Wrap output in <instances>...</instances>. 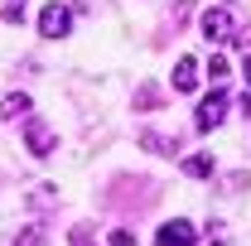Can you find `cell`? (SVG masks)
Here are the masks:
<instances>
[{
	"label": "cell",
	"instance_id": "6da1fadb",
	"mask_svg": "<svg viewBox=\"0 0 251 246\" xmlns=\"http://www.w3.org/2000/svg\"><path fill=\"white\" fill-rule=\"evenodd\" d=\"M25 145H29L34 159H49V154L58 150V135H53L49 125L39 121V116H25Z\"/></svg>",
	"mask_w": 251,
	"mask_h": 246
},
{
	"label": "cell",
	"instance_id": "7a4b0ae2",
	"mask_svg": "<svg viewBox=\"0 0 251 246\" xmlns=\"http://www.w3.org/2000/svg\"><path fill=\"white\" fill-rule=\"evenodd\" d=\"M68 29H73V10H68V5L53 0V5L39 10V34H44V39H68Z\"/></svg>",
	"mask_w": 251,
	"mask_h": 246
},
{
	"label": "cell",
	"instance_id": "3957f363",
	"mask_svg": "<svg viewBox=\"0 0 251 246\" xmlns=\"http://www.w3.org/2000/svg\"><path fill=\"white\" fill-rule=\"evenodd\" d=\"M222 116H227V92H213V97H203V106H198L193 125H198V130H218Z\"/></svg>",
	"mask_w": 251,
	"mask_h": 246
},
{
	"label": "cell",
	"instance_id": "277c9868",
	"mask_svg": "<svg viewBox=\"0 0 251 246\" xmlns=\"http://www.w3.org/2000/svg\"><path fill=\"white\" fill-rule=\"evenodd\" d=\"M232 29H237V25H232L227 10H203V39H208V44H227Z\"/></svg>",
	"mask_w": 251,
	"mask_h": 246
},
{
	"label": "cell",
	"instance_id": "5b68a950",
	"mask_svg": "<svg viewBox=\"0 0 251 246\" xmlns=\"http://www.w3.org/2000/svg\"><path fill=\"white\" fill-rule=\"evenodd\" d=\"M155 246H193V222H184V217L164 222L155 232Z\"/></svg>",
	"mask_w": 251,
	"mask_h": 246
},
{
	"label": "cell",
	"instance_id": "8992f818",
	"mask_svg": "<svg viewBox=\"0 0 251 246\" xmlns=\"http://www.w3.org/2000/svg\"><path fill=\"white\" fill-rule=\"evenodd\" d=\"M193 87H198V63L184 53V58L174 63V92H193Z\"/></svg>",
	"mask_w": 251,
	"mask_h": 246
},
{
	"label": "cell",
	"instance_id": "52a82bcc",
	"mask_svg": "<svg viewBox=\"0 0 251 246\" xmlns=\"http://www.w3.org/2000/svg\"><path fill=\"white\" fill-rule=\"evenodd\" d=\"M29 111H34V101L25 92H10L0 101V121H20V116H29Z\"/></svg>",
	"mask_w": 251,
	"mask_h": 246
},
{
	"label": "cell",
	"instance_id": "ba28073f",
	"mask_svg": "<svg viewBox=\"0 0 251 246\" xmlns=\"http://www.w3.org/2000/svg\"><path fill=\"white\" fill-rule=\"evenodd\" d=\"M140 145H145L150 154H174V150H179V140H169V135H159V130H145Z\"/></svg>",
	"mask_w": 251,
	"mask_h": 246
},
{
	"label": "cell",
	"instance_id": "9c48e42d",
	"mask_svg": "<svg viewBox=\"0 0 251 246\" xmlns=\"http://www.w3.org/2000/svg\"><path fill=\"white\" fill-rule=\"evenodd\" d=\"M213 169H218L213 154H188V159H184V174H193V179H208Z\"/></svg>",
	"mask_w": 251,
	"mask_h": 246
},
{
	"label": "cell",
	"instance_id": "30bf717a",
	"mask_svg": "<svg viewBox=\"0 0 251 246\" xmlns=\"http://www.w3.org/2000/svg\"><path fill=\"white\" fill-rule=\"evenodd\" d=\"M68 246H97L92 227H87V222H82V227H73V232H68Z\"/></svg>",
	"mask_w": 251,
	"mask_h": 246
},
{
	"label": "cell",
	"instance_id": "8fae6325",
	"mask_svg": "<svg viewBox=\"0 0 251 246\" xmlns=\"http://www.w3.org/2000/svg\"><path fill=\"white\" fill-rule=\"evenodd\" d=\"M15 246H44V227H25V232L15 237Z\"/></svg>",
	"mask_w": 251,
	"mask_h": 246
},
{
	"label": "cell",
	"instance_id": "7c38bea8",
	"mask_svg": "<svg viewBox=\"0 0 251 246\" xmlns=\"http://www.w3.org/2000/svg\"><path fill=\"white\" fill-rule=\"evenodd\" d=\"M0 15H5V25H20V20H25V0H5Z\"/></svg>",
	"mask_w": 251,
	"mask_h": 246
},
{
	"label": "cell",
	"instance_id": "4fadbf2b",
	"mask_svg": "<svg viewBox=\"0 0 251 246\" xmlns=\"http://www.w3.org/2000/svg\"><path fill=\"white\" fill-rule=\"evenodd\" d=\"M208 77H213V82H222V77H227V58H222V53H213V58H208Z\"/></svg>",
	"mask_w": 251,
	"mask_h": 246
},
{
	"label": "cell",
	"instance_id": "5bb4252c",
	"mask_svg": "<svg viewBox=\"0 0 251 246\" xmlns=\"http://www.w3.org/2000/svg\"><path fill=\"white\" fill-rule=\"evenodd\" d=\"M111 246H135V232H126V227H116V232H111Z\"/></svg>",
	"mask_w": 251,
	"mask_h": 246
},
{
	"label": "cell",
	"instance_id": "9a60e30c",
	"mask_svg": "<svg viewBox=\"0 0 251 246\" xmlns=\"http://www.w3.org/2000/svg\"><path fill=\"white\" fill-rule=\"evenodd\" d=\"M242 106H247V116H251V87H247V97H242Z\"/></svg>",
	"mask_w": 251,
	"mask_h": 246
},
{
	"label": "cell",
	"instance_id": "2e32d148",
	"mask_svg": "<svg viewBox=\"0 0 251 246\" xmlns=\"http://www.w3.org/2000/svg\"><path fill=\"white\" fill-rule=\"evenodd\" d=\"M247 82H251V53H247Z\"/></svg>",
	"mask_w": 251,
	"mask_h": 246
}]
</instances>
